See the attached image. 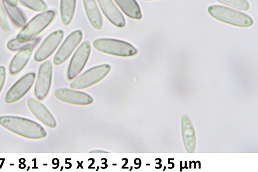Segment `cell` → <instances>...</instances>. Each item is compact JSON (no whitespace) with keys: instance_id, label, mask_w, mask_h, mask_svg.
Segmentation results:
<instances>
[{"instance_id":"6da1fadb","label":"cell","mask_w":258,"mask_h":172,"mask_svg":"<svg viewBox=\"0 0 258 172\" xmlns=\"http://www.w3.org/2000/svg\"><path fill=\"white\" fill-rule=\"evenodd\" d=\"M0 125L13 133L30 139H40L47 136L46 130L40 124L24 118L2 116Z\"/></svg>"},{"instance_id":"7a4b0ae2","label":"cell","mask_w":258,"mask_h":172,"mask_svg":"<svg viewBox=\"0 0 258 172\" xmlns=\"http://www.w3.org/2000/svg\"><path fill=\"white\" fill-rule=\"evenodd\" d=\"M208 11L214 18L231 25L248 27L253 23L252 19L249 15L224 6H210Z\"/></svg>"},{"instance_id":"3957f363","label":"cell","mask_w":258,"mask_h":172,"mask_svg":"<svg viewBox=\"0 0 258 172\" xmlns=\"http://www.w3.org/2000/svg\"><path fill=\"white\" fill-rule=\"evenodd\" d=\"M93 45L99 51L118 56H133L138 53L137 49L128 42L114 39L99 38L94 41Z\"/></svg>"},{"instance_id":"277c9868","label":"cell","mask_w":258,"mask_h":172,"mask_svg":"<svg viewBox=\"0 0 258 172\" xmlns=\"http://www.w3.org/2000/svg\"><path fill=\"white\" fill-rule=\"evenodd\" d=\"M55 15V12L52 10L37 15L21 30L17 39L24 42L33 39L51 24Z\"/></svg>"},{"instance_id":"5b68a950","label":"cell","mask_w":258,"mask_h":172,"mask_svg":"<svg viewBox=\"0 0 258 172\" xmlns=\"http://www.w3.org/2000/svg\"><path fill=\"white\" fill-rule=\"evenodd\" d=\"M111 70V67L107 64L92 68L75 79L70 87L77 90L90 87L104 78Z\"/></svg>"},{"instance_id":"8992f818","label":"cell","mask_w":258,"mask_h":172,"mask_svg":"<svg viewBox=\"0 0 258 172\" xmlns=\"http://www.w3.org/2000/svg\"><path fill=\"white\" fill-rule=\"evenodd\" d=\"M91 52L90 43L85 41L79 46L74 54L69 67L68 78L71 80L76 78L87 64Z\"/></svg>"},{"instance_id":"52a82bcc","label":"cell","mask_w":258,"mask_h":172,"mask_svg":"<svg viewBox=\"0 0 258 172\" xmlns=\"http://www.w3.org/2000/svg\"><path fill=\"white\" fill-rule=\"evenodd\" d=\"M53 69L49 61L40 67L35 87V95L40 100L44 99L49 93L52 79Z\"/></svg>"},{"instance_id":"ba28073f","label":"cell","mask_w":258,"mask_h":172,"mask_svg":"<svg viewBox=\"0 0 258 172\" xmlns=\"http://www.w3.org/2000/svg\"><path fill=\"white\" fill-rule=\"evenodd\" d=\"M83 36L80 30L75 31L68 36L54 56L53 62L55 65H60L70 58L81 42Z\"/></svg>"},{"instance_id":"9c48e42d","label":"cell","mask_w":258,"mask_h":172,"mask_svg":"<svg viewBox=\"0 0 258 172\" xmlns=\"http://www.w3.org/2000/svg\"><path fill=\"white\" fill-rule=\"evenodd\" d=\"M35 77V74L31 73L19 79L8 92L6 101L12 103L22 98L32 87Z\"/></svg>"},{"instance_id":"30bf717a","label":"cell","mask_w":258,"mask_h":172,"mask_svg":"<svg viewBox=\"0 0 258 172\" xmlns=\"http://www.w3.org/2000/svg\"><path fill=\"white\" fill-rule=\"evenodd\" d=\"M63 36L64 32L62 30L50 34L36 51L34 56L35 61L42 62L51 55L60 44Z\"/></svg>"},{"instance_id":"8fae6325","label":"cell","mask_w":258,"mask_h":172,"mask_svg":"<svg viewBox=\"0 0 258 172\" xmlns=\"http://www.w3.org/2000/svg\"><path fill=\"white\" fill-rule=\"evenodd\" d=\"M55 95L61 101L76 105H87L94 101L93 97L87 93L66 88L57 90Z\"/></svg>"},{"instance_id":"7c38bea8","label":"cell","mask_w":258,"mask_h":172,"mask_svg":"<svg viewBox=\"0 0 258 172\" xmlns=\"http://www.w3.org/2000/svg\"><path fill=\"white\" fill-rule=\"evenodd\" d=\"M28 105L33 115L40 122L51 128L56 127L55 118L44 104L35 99L30 98L28 100Z\"/></svg>"},{"instance_id":"4fadbf2b","label":"cell","mask_w":258,"mask_h":172,"mask_svg":"<svg viewBox=\"0 0 258 172\" xmlns=\"http://www.w3.org/2000/svg\"><path fill=\"white\" fill-rule=\"evenodd\" d=\"M97 1L102 12L112 24L118 28H123L125 26V19L112 0Z\"/></svg>"},{"instance_id":"5bb4252c","label":"cell","mask_w":258,"mask_h":172,"mask_svg":"<svg viewBox=\"0 0 258 172\" xmlns=\"http://www.w3.org/2000/svg\"><path fill=\"white\" fill-rule=\"evenodd\" d=\"M33 46H28L20 49L13 59L10 67V72L12 75H16L26 67L33 52Z\"/></svg>"},{"instance_id":"9a60e30c","label":"cell","mask_w":258,"mask_h":172,"mask_svg":"<svg viewBox=\"0 0 258 172\" xmlns=\"http://www.w3.org/2000/svg\"><path fill=\"white\" fill-rule=\"evenodd\" d=\"M83 2L90 23L95 29L101 30L103 20L96 0H83Z\"/></svg>"},{"instance_id":"2e32d148","label":"cell","mask_w":258,"mask_h":172,"mask_svg":"<svg viewBox=\"0 0 258 172\" xmlns=\"http://www.w3.org/2000/svg\"><path fill=\"white\" fill-rule=\"evenodd\" d=\"M114 1L127 16L137 20L142 18L141 10L136 0H114Z\"/></svg>"},{"instance_id":"e0dca14e","label":"cell","mask_w":258,"mask_h":172,"mask_svg":"<svg viewBox=\"0 0 258 172\" xmlns=\"http://www.w3.org/2000/svg\"><path fill=\"white\" fill-rule=\"evenodd\" d=\"M77 0H61L60 15L62 24L69 26L72 23L76 10Z\"/></svg>"},{"instance_id":"ac0fdd59","label":"cell","mask_w":258,"mask_h":172,"mask_svg":"<svg viewBox=\"0 0 258 172\" xmlns=\"http://www.w3.org/2000/svg\"><path fill=\"white\" fill-rule=\"evenodd\" d=\"M6 10L12 22L18 27H23L26 23L25 17L18 8L9 4L6 0H3Z\"/></svg>"},{"instance_id":"d6986e66","label":"cell","mask_w":258,"mask_h":172,"mask_svg":"<svg viewBox=\"0 0 258 172\" xmlns=\"http://www.w3.org/2000/svg\"><path fill=\"white\" fill-rule=\"evenodd\" d=\"M40 41L39 38L32 39L29 41L21 42L16 39L10 40L7 45L8 48L12 51L22 49L28 46H33L35 47L38 45Z\"/></svg>"},{"instance_id":"ffe728a7","label":"cell","mask_w":258,"mask_h":172,"mask_svg":"<svg viewBox=\"0 0 258 172\" xmlns=\"http://www.w3.org/2000/svg\"><path fill=\"white\" fill-rule=\"evenodd\" d=\"M21 4L36 12H44L47 10V4L43 0H19Z\"/></svg>"},{"instance_id":"44dd1931","label":"cell","mask_w":258,"mask_h":172,"mask_svg":"<svg viewBox=\"0 0 258 172\" xmlns=\"http://www.w3.org/2000/svg\"><path fill=\"white\" fill-rule=\"evenodd\" d=\"M222 4L241 11H247L250 6L247 0H218Z\"/></svg>"},{"instance_id":"7402d4cb","label":"cell","mask_w":258,"mask_h":172,"mask_svg":"<svg viewBox=\"0 0 258 172\" xmlns=\"http://www.w3.org/2000/svg\"><path fill=\"white\" fill-rule=\"evenodd\" d=\"M0 26L5 31L9 32L10 31L9 21L1 2H0Z\"/></svg>"},{"instance_id":"603a6c76","label":"cell","mask_w":258,"mask_h":172,"mask_svg":"<svg viewBox=\"0 0 258 172\" xmlns=\"http://www.w3.org/2000/svg\"><path fill=\"white\" fill-rule=\"evenodd\" d=\"M6 78V68L3 67H0V93H1Z\"/></svg>"},{"instance_id":"cb8c5ba5","label":"cell","mask_w":258,"mask_h":172,"mask_svg":"<svg viewBox=\"0 0 258 172\" xmlns=\"http://www.w3.org/2000/svg\"><path fill=\"white\" fill-rule=\"evenodd\" d=\"M6 1L13 6H16L18 4L17 0H6Z\"/></svg>"},{"instance_id":"d4e9b609","label":"cell","mask_w":258,"mask_h":172,"mask_svg":"<svg viewBox=\"0 0 258 172\" xmlns=\"http://www.w3.org/2000/svg\"><path fill=\"white\" fill-rule=\"evenodd\" d=\"M145 1H152V0H145Z\"/></svg>"}]
</instances>
